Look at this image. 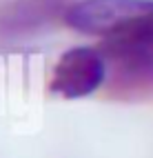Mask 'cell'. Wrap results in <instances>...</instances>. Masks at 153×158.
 I'll return each instance as SVG.
<instances>
[{
	"instance_id": "1",
	"label": "cell",
	"mask_w": 153,
	"mask_h": 158,
	"mask_svg": "<svg viewBox=\"0 0 153 158\" xmlns=\"http://www.w3.org/2000/svg\"><path fill=\"white\" fill-rule=\"evenodd\" d=\"M65 25L102 40V58L127 78L153 82V0H76Z\"/></svg>"
},
{
	"instance_id": "2",
	"label": "cell",
	"mask_w": 153,
	"mask_h": 158,
	"mask_svg": "<svg viewBox=\"0 0 153 158\" xmlns=\"http://www.w3.org/2000/svg\"><path fill=\"white\" fill-rule=\"evenodd\" d=\"M107 78V60L93 47H71L58 58L51 76V91L76 100L91 96Z\"/></svg>"
},
{
	"instance_id": "3",
	"label": "cell",
	"mask_w": 153,
	"mask_h": 158,
	"mask_svg": "<svg viewBox=\"0 0 153 158\" xmlns=\"http://www.w3.org/2000/svg\"><path fill=\"white\" fill-rule=\"evenodd\" d=\"M71 0H11L0 7V38H22L65 14Z\"/></svg>"
}]
</instances>
